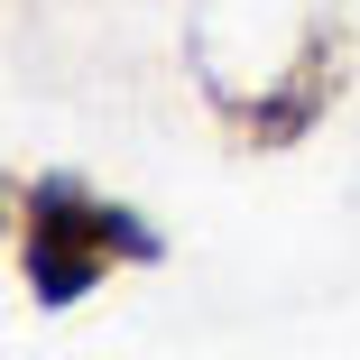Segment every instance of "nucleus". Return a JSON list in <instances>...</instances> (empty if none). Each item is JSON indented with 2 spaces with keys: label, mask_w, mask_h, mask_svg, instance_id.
Masks as SVG:
<instances>
[{
  "label": "nucleus",
  "mask_w": 360,
  "mask_h": 360,
  "mask_svg": "<svg viewBox=\"0 0 360 360\" xmlns=\"http://www.w3.org/2000/svg\"><path fill=\"white\" fill-rule=\"evenodd\" d=\"M342 84H351V37H342L333 19L305 28L296 56L277 65V84H259V93H231V84L203 65V102H212V120H222L240 148H296V139H314L323 111L342 102Z\"/></svg>",
  "instance_id": "nucleus-2"
},
{
  "label": "nucleus",
  "mask_w": 360,
  "mask_h": 360,
  "mask_svg": "<svg viewBox=\"0 0 360 360\" xmlns=\"http://www.w3.org/2000/svg\"><path fill=\"white\" fill-rule=\"evenodd\" d=\"M167 240L148 212L111 203L102 185L84 176H28L19 185V286L37 314H75L102 277H129V268H158Z\"/></svg>",
  "instance_id": "nucleus-1"
}]
</instances>
